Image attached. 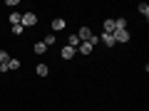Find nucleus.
<instances>
[{"label": "nucleus", "instance_id": "nucleus-1", "mask_svg": "<svg viewBox=\"0 0 149 111\" xmlns=\"http://www.w3.org/2000/svg\"><path fill=\"white\" fill-rule=\"evenodd\" d=\"M114 42H129V30H114Z\"/></svg>", "mask_w": 149, "mask_h": 111}, {"label": "nucleus", "instance_id": "nucleus-2", "mask_svg": "<svg viewBox=\"0 0 149 111\" xmlns=\"http://www.w3.org/2000/svg\"><path fill=\"white\" fill-rule=\"evenodd\" d=\"M35 22H37V15H35V12H25V15H22V27H30V25H35Z\"/></svg>", "mask_w": 149, "mask_h": 111}, {"label": "nucleus", "instance_id": "nucleus-3", "mask_svg": "<svg viewBox=\"0 0 149 111\" xmlns=\"http://www.w3.org/2000/svg\"><path fill=\"white\" fill-rule=\"evenodd\" d=\"M77 37H80V42H90V37H92L90 27H80V32H77Z\"/></svg>", "mask_w": 149, "mask_h": 111}, {"label": "nucleus", "instance_id": "nucleus-4", "mask_svg": "<svg viewBox=\"0 0 149 111\" xmlns=\"http://www.w3.org/2000/svg\"><path fill=\"white\" fill-rule=\"evenodd\" d=\"M92 49H95V47H92L90 42H80V45H77V52H82V54H90Z\"/></svg>", "mask_w": 149, "mask_h": 111}, {"label": "nucleus", "instance_id": "nucleus-5", "mask_svg": "<svg viewBox=\"0 0 149 111\" xmlns=\"http://www.w3.org/2000/svg\"><path fill=\"white\" fill-rule=\"evenodd\" d=\"M52 30L55 32H62L65 30V20H62V17H55V20H52Z\"/></svg>", "mask_w": 149, "mask_h": 111}, {"label": "nucleus", "instance_id": "nucleus-6", "mask_svg": "<svg viewBox=\"0 0 149 111\" xmlns=\"http://www.w3.org/2000/svg\"><path fill=\"white\" fill-rule=\"evenodd\" d=\"M74 54H77V49H74V47H62V59H72Z\"/></svg>", "mask_w": 149, "mask_h": 111}, {"label": "nucleus", "instance_id": "nucleus-7", "mask_svg": "<svg viewBox=\"0 0 149 111\" xmlns=\"http://www.w3.org/2000/svg\"><path fill=\"white\" fill-rule=\"evenodd\" d=\"M104 35H114V20H104Z\"/></svg>", "mask_w": 149, "mask_h": 111}, {"label": "nucleus", "instance_id": "nucleus-8", "mask_svg": "<svg viewBox=\"0 0 149 111\" xmlns=\"http://www.w3.org/2000/svg\"><path fill=\"white\" fill-rule=\"evenodd\" d=\"M8 62H10V54L5 49H0V67H8Z\"/></svg>", "mask_w": 149, "mask_h": 111}, {"label": "nucleus", "instance_id": "nucleus-9", "mask_svg": "<svg viewBox=\"0 0 149 111\" xmlns=\"http://www.w3.org/2000/svg\"><path fill=\"white\" fill-rule=\"evenodd\" d=\"M100 40H102V42L107 45V47H112V45H117V42H114V37H112V35H104V32H102V37H100Z\"/></svg>", "mask_w": 149, "mask_h": 111}, {"label": "nucleus", "instance_id": "nucleus-10", "mask_svg": "<svg viewBox=\"0 0 149 111\" xmlns=\"http://www.w3.org/2000/svg\"><path fill=\"white\" fill-rule=\"evenodd\" d=\"M114 30H127V20L124 17H117L114 20Z\"/></svg>", "mask_w": 149, "mask_h": 111}, {"label": "nucleus", "instance_id": "nucleus-11", "mask_svg": "<svg viewBox=\"0 0 149 111\" xmlns=\"http://www.w3.org/2000/svg\"><path fill=\"white\" fill-rule=\"evenodd\" d=\"M10 25H22V15L20 12H13L10 15Z\"/></svg>", "mask_w": 149, "mask_h": 111}, {"label": "nucleus", "instance_id": "nucleus-12", "mask_svg": "<svg viewBox=\"0 0 149 111\" xmlns=\"http://www.w3.org/2000/svg\"><path fill=\"white\" fill-rule=\"evenodd\" d=\"M77 45H80V37H77V35H70V40H67V47H74V49H77Z\"/></svg>", "mask_w": 149, "mask_h": 111}, {"label": "nucleus", "instance_id": "nucleus-13", "mask_svg": "<svg viewBox=\"0 0 149 111\" xmlns=\"http://www.w3.org/2000/svg\"><path fill=\"white\" fill-rule=\"evenodd\" d=\"M35 72L40 74V77H47V72H50V69L45 67V64H37V67H35Z\"/></svg>", "mask_w": 149, "mask_h": 111}, {"label": "nucleus", "instance_id": "nucleus-14", "mask_svg": "<svg viewBox=\"0 0 149 111\" xmlns=\"http://www.w3.org/2000/svg\"><path fill=\"white\" fill-rule=\"evenodd\" d=\"M8 69H20V59H13V57H10V62H8Z\"/></svg>", "mask_w": 149, "mask_h": 111}, {"label": "nucleus", "instance_id": "nucleus-15", "mask_svg": "<svg viewBox=\"0 0 149 111\" xmlns=\"http://www.w3.org/2000/svg\"><path fill=\"white\" fill-rule=\"evenodd\" d=\"M139 12H142V15H144V17H147V15H149V5H147V3H139Z\"/></svg>", "mask_w": 149, "mask_h": 111}, {"label": "nucleus", "instance_id": "nucleus-16", "mask_svg": "<svg viewBox=\"0 0 149 111\" xmlns=\"http://www.w3.org/2000/svg\"><path fill=\"white\" fill-rule=\"evenodd\" d=\"M45 49H47V47H45V42H37L35 45V52L37 54H45Z\"/></svg>", "mask_w": 149, "mask_h": 111}, {"label": "nucleus", "instance_id": "nucleus-17", "mask_svg": "<svg viewBox=\"0 0 149 111\" xmlns=\"http://www.w3.org/2000/svg\"><path fill=\"white\" fill-rule=\"evenodd\" d=\"M42 42H45V47H47V45H55V35H47Z\"/></svg>", "mask_w": 149, "mask_h": 111}, {"label": "nucleus", "instance_id": "nucleus-18", "mask_svg": "<svg viewBox=\"0 0 149 111\" xmlns=\"http://www.w3.org/2000/svg\"><path fill=\"white\" fill-rule=\"evenodd\" d=\"M22 32V25H13V35H20Z\"/></svg>", "mask_w": 149, "mask_h": 111}]
</instances>
